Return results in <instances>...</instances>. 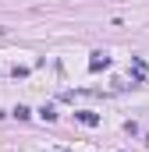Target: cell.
<instances>
[{"label": "cell", "instance_id": "obj_1", "mask_svg": "<svg viewBox=\"0 0 149 152\" xmlns=\"http://www.w3.org/2000/svg\"><path fill=\"white\" fill-rule=\"evenodd\" d=\"M107 64H110V57H107V53H92V60H89V67H92V71H100V67H107Z\"/></svg>", "mask_w": 149, "mask_h": 152}, {"label": "cell", "instance_id": "obj_2", "mask_svg": "<svg viewBox=\"0 0 149 152\" xmlns=\"http://www.w3.org/2000/svg\"><path fill=\"white\" fill-rule=\"evenodd\" d=\"M78 120H82L85 127H96V124H100V117H96V113H89V110H82V113H78Z\"/></svg>", "mask_w": 149, "mask_h": 152}, {"label": "cell", "instance_id": "obj_3", "mask_svg": "<svg viewBox=\"0 0 149 152\" xmlns=\"http://www.w3.org/2000/svg\"><path fill=\"white\" fill-rule=\"evenodd\" d=\"M14 117H18V120H29V117H32V110H29V106H18V110H14Z\"/></svg>", "mask_w": 149, "mask_h": 152}, {"label": "cell", "instance_id": "obj_4", "mask_svg": "<svg viewBox=\"0 0 149 152\" xmlns=\"http://www.w3.org/2000/svg\"><path fill=\"white\" fill-rule=\"evenodd\" d=\"M39 117H43V120H57V113H53V106H43V110H39Z\"/></svg>", "mask_w": 149, "mask_h": 152}, {"label": "cell", "instance_id": "obj_5", "mask_svg": "<svg viewBox=\"0 0 149 152\" xmlns=\"http://www.w3.org/2000/svg\"><path fill=\"white\" fill-rule=\"evenodd\" d=\"M0 36H4V28H0Z\"/></svg>", "mask_w": 149, "mask_h": 152}]
</instances>
